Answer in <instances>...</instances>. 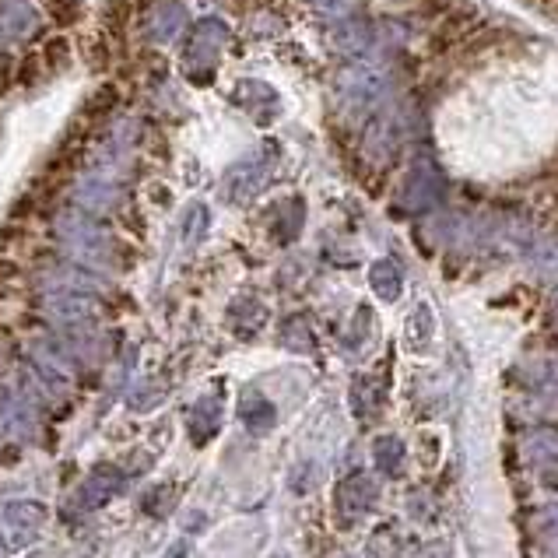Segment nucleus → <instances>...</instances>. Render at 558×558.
I'll use <instances>...</instances> for the list:
<instances>
[{
  "label": "nucleus",
  "instance_id": "7ed1b4c3",
  "mask_svg": "<svg viewBox=\"0 0 558 558\" xmlns=\"http://www.w3.org/2000/svg\"><path fill=\"white\" fill-rule=\"evenodd\" d=\"M376 499V492H372V485H365L362 478L348 481V485L337 492V502H341L344 509H351V513H358V509H365L369 502Z\"/></svg>",
  "mask_w": 558,
  "mask_h": 558
},
{
  "label": "nucleus",
  "instance_id": "f257e3e1",
  "mask_svg": "<svg viewBox=\"0 0 558 558\" xmlns=\"http://www.w3.org/2000/svg\"><path fill=\"white\" fill-rule=\"evenodd\" d=\"M471 29H474V22L467 15H453V11L443 15V22L432 29V39H429L432 53H446V50H453V46H460Z\"/></svg>",
  "mask_w": 558,
  "mask_h": 558
},
{
  "label": "nucleus",
  "instance_id": "20e7f679",
  "mask_svg": "<svg viewBox=\"0 0 558 558\" xmlns=\"http://www.w3.org/2000/svg\"><path fill=\"white\" fill-rule=\"evenodd\" d=\"M39 57H43V64L46 67H53V71H60V67L71 60V43H67L64 36H57V39H50V43L39 50Z\"/></svg>",
  "mask_w": 558,
  "mask_h": 558
},
{
  "label": "nucleus",
  "instance_id": "39448f33",
  "mask_svg": "<svg viewBox=\"0 0 558 558\" xmlns=\"http://www.w3.org/2000/svg\"><path fill=\"white\" fill-rule=\"evenodd\" d=\"M50 11L60 25H71L74 18H78V4H74V0H50Z\"/></svg>",
  "mask_w": 558,
  "mask_h": 558
},
{
  "label": "nucleus",
  "instance_id": "423d86ee",
  "mask_svg": "<svg viewBox=\"0 0 558 558\" xmlns=\"http://www.w3.org/2000/svg\"><path fill=\"white\" fill-rule=\"evenodd\" d=\"M4 337H11V330L4 327V323H0V341H4Z\"/></svg>",
  "mask_w": 558,
  "mask_h": 558
},
{
  "label": "nucleus",
  "instance_id": "f03ea898",
  "mask_svg": "<svg viewBox=\"0 0 558 558\" xmlns=\"http://www.w3.org/2000/svg\"><path fill=\"white\" fill-rule=\"evenodd\" d=\"M39 250V239L32 236V229L25 222H8L4 229H0V253H8V257H18V260H29L32 253Z\"/></svg>",
  "mask_w": 558,
  "mask_h": 558
}]
</instances>
